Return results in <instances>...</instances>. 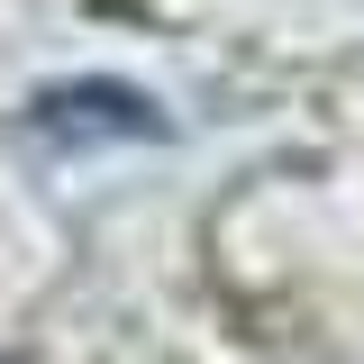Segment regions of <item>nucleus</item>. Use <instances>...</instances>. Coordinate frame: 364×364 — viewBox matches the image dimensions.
Here are the masks:
<instances>
[{
  "label": "nucleus",
  "instance_id": "f257e3e1",
  "mask_svg": "<svg viewBox=\"0 0 364 364\" xmlns=\"http://www.w3.org/2000/svg\"><path fill=\"white\" fill-rule=\"evenodd\" d=\"M28 136L46 155H82V146H136V136H164L155 100L128 82H73V91H37L28 100Z\"/></svg>",
  "mask_w": 364,
  "mask_h": 364
}]
</instances>
